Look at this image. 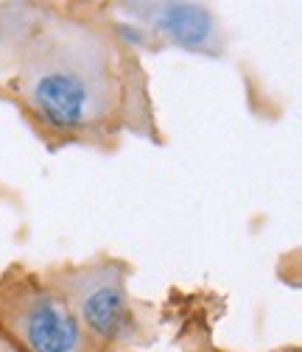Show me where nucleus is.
Returning <instances> with one entry per match:
<instances>
[{
  "label": "nucleus",
  "instance_id": "f257e3e1",
  "mask_svg": "<svg viewBox=\"0 0 302 352\" xmlns=\"http://www.w3.org/2000/svg\"><path fill=\"white\" fill-rule=\"evenodd\" d=\"M96 6H0V98L48 148L160 140L140 54Z\"/></svg>",
  "mask_w": 302,
  "mask_h": 352
},
{
  "label": "nucleus",
  "instance_id": "f03ea898",
  "mask_svg": "<svg viewBox=\"0 0 302 352\" xmlns=\"http://www.w3.org/2000/svg\"><path fill=\"white\" fill-rule=\"evenodd\" d=\"M98 352L109 346H132L143 338L138 305L129 294V266L115 257L70 263L48 274Z\"/></svg>",
  "mask_w": 302,
  "mask_h": 352
},
{
  "label": "nucleus",
  "instance_id": "7ed1b4c3",
  "mask_svg": "<svg viewBox=\"0 0 302 352\" xmlns=\"http://www.w3.org/2000/svg\"><path fill=\"white\" fill-rule=\"evenodd\" d=\"M0 336L20 352H98L62 291L25 269L0 277Z\"/></svg>",
  "mask_w": 302,
  "mask_h": 352
},
{
  "label": "nucleus",
  "instance_id": "20e7f679",
  "mask_svg": "<svg viewBox=\"0 0 302 352\" xmlns=\"http://www.w3.org/2000/svg\"><path fill=\"white\" fill-rule=\"evenodd\" d=\"M109 17L129 48H180L188 54L222 59L227 54V31L222 17L204 3L146 0V3H112Z\"/></svg>",
  "mask_w": 302,
  "mask_h": 352
}]
</instances>
